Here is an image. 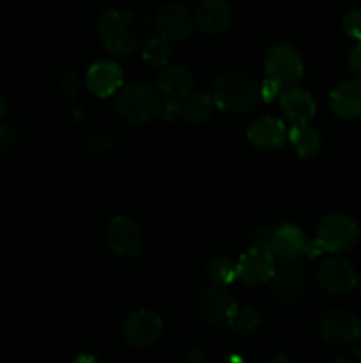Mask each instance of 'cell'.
<instances>
[{
    "label": "cell",
    "mask_w": 361,
    "mask_h": 363,
    "mask_svg": "<svg viewBox=\"0 0 361 363\" xmlns=\"http://www.w3.org/2000/svg\"><path fill=\"white\" fill-rule=\"evenodd\" d=\"M98 34L106 50L130 55L149 41V21L133 11L110 7L99 14Z\"/></svg>",
    "instance_id": "1"
},
{
    "label": "cell",
    "mask_w": 361,
    "mask_h": 363,
    "mask_svg": "<svg viewBox=\"0 0 361 363\" xmlns=\"http://www.w3.org/2000/svg\"><path fill=\"white\" fill-rule=\"evenodd\" d=\"M260 98V84L244 69L225 71L214 82L212 101L223 112L244 113L255 108Z\"/></svg>",
    "instance_id": "2"
},
{
    "label": "cell",
    "mask_w": 361,
    "mask_h": 363,
    "mask_svg": "<svg viewBox=\"0 0 361 363\" xmlns=\"http://www.w3.org/2000/svg\"><path fill=\"white\" fill-rule=\"evenodd\" d=\"M117 112L127 123L142 124L151 121L152 117L158 116L161 99H159L158 91L144 82H134V84L126 85L119 91L115 99Z\"/></svg>",
    "instance_id": "3"
},
{
    "label": "cell",
    "mask_w": 361,
    "mask_h": 363,
    "mask_svg": "<svg viewBox=\"0 0 361 363\" xmlns=\"http://www.w3.org/2000/svg\"><path fill=\"white\" fill-rule=\"evenodd\" d=\"M360 240V227L345 213H329L319 220L317 247L321 250L340 254L353 248Z\"/></svg>",
    "instance_id": "4"
},
{
    "label": "cell",
    "mask_w": 361,
    "mask_h": 363,
    "mask_svg": "<svg viewBox=\"0 0 361 363\" xmlns=\"http://www.w3.org/2000/svg\"><path fill=\"white\" fill-rule=\"evenodd\" d=\"M264 67L269 80L278 85L294 84L303 77V59L289 43H275L264 55Z\"/></svg>",
    "instance_id": "5"
},
{
    "label": "cell",
    "mask_w": 361,
    "mask_h": 363,
    "mask_svg": "<svg viewBox=\"0 0 361 363\" xmlns=\"http://www.w3.org/2000/svg\"><path fill=\"white\" fill-rule=\"evenodd\" d=\"M319 333L331 346H349L361 339L360 318L343 308H333L319 319Z\"/></svg>",
    "instance_id": "6"
},
{
    "label": "cell",
    "mask_w": 361,
    "mask_h": 363,
    "mask_svg": "<svg viewBox=\"0 0 361 363\" xmlns=\"http://www.w3.org/2000/svg\"><path fill=\"white\" fill-rule=\"evenodd\" d=\"M276 272V257L269 248L251 247L236 264V279L244 286H262L271 282Z\"/></svg>",
    "instance_id": "7"
},
{
    "label": "cell",
    "mask_w": 361,
    "mask_h": 363,
    "mask_svg": "<svg viewBox=\"0 0 361 363\" xmlns=\"http://www.w3.org/2000/svg\"><path fill=\"white\" fill-rule=\"evenodd\" d=\"M306 272L299 261H282L271 279V293L282 303H296L306 293Z\"/></svg>",
    "instance_id": "8"
},
{
    "label": "cell",
    "mask_w": 361,
    "mask_h": 363,
    "mask_svg": "<svg viewBox=\"0 0 361 363\" xmlns=\"http://www.w3.org/2000/svg\"><path fill=\"white\" fill-rule=\"evenodd\" d=\"M163 333V321L158 314L147 308L131 312L122 325V335L133 347H149L158 342Z\"/></svg>",
    "instance_id": "9"
},
{
    "label": "cell",
    "mask_w": 361,
    "mask_h": 363,
    "mask_svg": "<svg viewBox=\"0 0 361 363\" xmlns=\"http://www.w3.org/2000/svg\"><path fill=\"white\" fill-rule=\"evenodd\" d=\"M156 28L159 38L168 41H183L193 32V14L184 4L168 2L156 14Z\"/></svg>",
    "instance_id": "10"
},
{
    "label": "cell",
    "mask_w": 361,
    "mask_h": 363,
    "mask_svg": "<svg viewBox=\"0 0 361 363\" xmlns=\"http://www.w3.org/2000/svg\"><path fill=\"white\" fill-rule=\"evenodd\" d=\"M106 240L110 248L120 257H134L144 245V236L138 223L124 215H117L110 220Z\"/></svg>",
    "instance_id": "11"
},
{
    "label": "cell",
    "mask_w": 361,
    "mask_h": 363,
    "mask_svg": "<svg viewBox=\"0 0 361 363\" xmlns=\"http://www.w3.org/2000/svg\"><path fill=\"white\" fill-rule=\"evenodd\" d=\"M237 307L232 294L219 286H211L200 293L197 298V312L202 321L211 326H218L227 323L229 315Z\"/></svg>",
    "instance_id": "12"
},
{
    "label": "cell",
    "mask_w": 361,
    "mask_h": 363,
    "mask_svg": "<svg viewBox=\"0 0 361 363\" xmlns=\"http://www.w3.org/2000/svg\"><path fill=\"white\" fill-rule=\"evenodd\" d=\"M317 280L322 289L331 294H343L354 289L356 272L343 257H328L317 269Z\"/></svg>",
    "instance_id": "13"
},
{
    "label": "cell",
    "mask_w": 361,
    "mask_h": 363,
    "mask_svg": "<svg viewBox=\"0 0 361 363\" xmlns=\"http://www.w3.org/2000/svg\"><path fill=\"white\" fill-rule=\"evenodd\" d=\"M308 238L303 233V229L294 223H283L278 229L273 230L271 236V252L275 257H280L282 261H297L303 254H306Z\"/></svg>",
    "instance_id": "14"
},
{
    "label": "cell",
    "mask_w": 361,
    "mask_h": 363,
    "mask_svg": "<svg viewBox=\"0 0 361 363\" xmlns=\"http://www.w3.org/2000/svg\"><path fill=\"white\" fill-rule=\"evenodd\" d=\"M85 85L98 98H108L122 89V69L113 60H99L88 67Z\"/></svg>",
    "instance_id": "15"
},
{
    "label": "cell",
    "mask_w": 361,
    "mask_h": 363,
    "mask_svg": "<svg viewBox=\"0 0 361 363\" xmlns=\"http://www.w3.org/2000/svg\"><path fill=\"white\" fill-rule=\"evenodd\" d=\"M280 110L283 117L292 126L297 124H308V121L315 116V101L310 92L303 87H287L278 96Z\"/></svg>",
    "instance_id": "16"
},
{
    "label": "cell",
    "mask_w": 361,
    "mask_h": 363,
    "mask_svg": "<svg viewBox=\"0 0 361 363\" xmlns=\"http://www.w3.org/2000/svg\"><path fill=\"white\" fill-rule=\"evenodd\" d=\"M248 140L260 151H276L283 145L287 137L285 126L280 119L271 116H262L251 121L246 130Z\"/></svg>",
    "instance_id": "17"
},
{
    "label": "cell",
    "mask_w": 361,
    "mask_h": 363,
    "mask_svg": "<svg viewBox=\"0 0 361 363\" xmlns=\"http://www.w3.org/2000/svg\"><path fill=\"white\" fill-rule=\"evenodd\" d=\"M329 106L340 119L361 117V80H343L329 92Z\"/></svg>",
    "instance_id": "18"
},
{
    "label": "cell",
    "mask_w": 361,
    "mask_h": 363,
    "mask_svg": "<svg viewBox=\"0 0 361 363\" xmlns=\"http://www.w3.org/2000/svg\"><path fill=\"white\" fill-rule=\"evenodd\" d=\"M156 85H158V91L159 94H163V98L179 101V99L186 98L193 89V77H191L190 69L183 64H168L159 71Z\"/></svg>",
    "instance_id": "19"
},
{
    "label": "cell",
    "mask_w": 361,
    "mask_h": 363,
    "mask_svg": "<svg viewBox=\"0 0 361 363\" xmlns=\"http://www.w3.org/2000/svg\"><path fill=\"white\" fill-rule=\"evenodd\" d=\"M232 21V7L225 0H205L197 9L198 27L209 34H218L229 28Z\"/></svg>",
    "instance_id": "20"
},
{
    "label": "cell",
    "mask_w": 361,
    "mask_h": 363,
    "mask_svg": "<svg viewBox=\"0 0 361 363\" xmlns=\"http://www.w3.org/2000/svg\"><path fill=\"white\" fill-rule=\"evenodd\" d=\"M212 96L204 91H191L180 101V117L191 124H202L212 113Z\"/></svg>",
    "instance_id": "21"
},
{
    "label": "cell",
    "mask_w": 361,
    "mask_h": 363,
    "mask_svg": "<svg viewBox=\"0 0 361 363\" xmlns=\"http://www.w3.org/2000/svg\"><path fill=\"white\" fill-rule=\"evenodd\" d=\"M289 138L301 158H311L322 147L321 135L310 124H297V126H292L289 131Z\"/></svg>",
    "instance_id": "22"
},
{
    "label": "cell",
    "mask_w": 361,
    "mask_h": 363,
    "mask_svg": "<svg viewBox=\"0 0 361 363\" xmlns=\"http://www.w3.org/2000/svg\"><path fill=\"white\" fill-rule=\"evenodd\" d=\"M227 325H229V328L232 330L234 333H237V335L248 337L258 332V328H260L262 325V318L255 308L239 307V305H237L232 311V314L229 315V319H227Z\"/></svg>",
    "instance_id": "23"
},
{
    "label": "cell",
    "mask_w": 361,
    "mask_h": 363,
    "mask_svg": "<svg viewBox=\"0 0 361 363\" xmlns=\"http://www.w3.org/2000/svg\"><path fill=\"white\" fill-rule=\"evenodd\" d=\"M207 277L214 286L223 287L236 280V264L227 255H214L207 262Z\"/></svg>",
    "instance_id": "24"
},
{
    "label": "cell",
    "mask_w": 361,
    "mask_h": 363,
    "mask_svg": "<svg viewBox=\"0 0 361 363\" xmlns=\"http://www.w3.org/2000/svg\"><path fill=\"white\" fill-rule=\"evenodd\" d=\"M142 55H144L145 62L151 64V66H154V67H159V69H163V67L168 66L166 62L170 60L172 50H170L168 43H166L165 39L151 38L147 43H145L144 48H142Z\"/></svg>",
    "instance_id": "25"
},
{
    "label": "cell",
    "mask_w": 361,
    "mask_h": 363,
    "mask_svg": "<svg viewBox=\"0 0 361 363\" xmlns=\"http://www.w3.org/2000/svg\"><path fill=\"white\" fill-rule=\"evenodd\" d=\"M342 28L349 38L356 39L357 43L361 41V9H350L349 13L343 16Z\"/></svg>",
    "instance_id": "26"
},
{
    "label": "cell",
    "mask_w": 361,
    "mask_h": 363,
    "mask_svg": "<svg viewBox=\"0 0 361 363\" xmlns=\"http://www.w3.org/2000/svg\"><path fill=\"white\" fill-rule=\"evenodd\" d=\"M113 145H115V140L106 133H98L88 140V149L96 155H105V152L112 151Z\"/></svg>",
    "instance_id": "27"
},
{
    "label": "cell",
    "mask_w": 361,
    "mask_h": 363,
    "mask_svg": "<svg viewBox=\"0 0 361 363\" xmlns=\"http://www.w3.org/2000/svg\"><path fill=\"white\" fill-rule=\"evenodd\" d=\"M158 113L161 116V119L170 121V123L177 121L180 117V103L172 101V99H165V101H161Z\"/></svg>",
    "instance_id": "28"
},
{
    "label": "cell",
    "mask_w": 361,
    "mask_h": 363,
    "mask_svg": "<svg viewBox=\"0 0 361 363\" xmlns=\"http://www.w3.org/2000/svg\"><path fill=\"white\" fill-rule=\"evenodd\" d=\"M20 138V133L14 126H7V124H0V149L13 147Z\"/></svg>",
    "instance_id": "29"
},
{
    "label": "cell",
    "mask_w": 361,
    "mask_h": 363,
    "mask_svg": "<svg viewBox=\"0 0 361 363\" xmlns=\"http://www.w3.org/2000/svg\"><path fill=\"white\" fill-rule=\"evenodd\" d=\"M349 66L357 77H361V41L354 45V48L349 53Z\"/></svg>",
    "instance_id": "30"
},
{
    "label": "cell",
    "mask_w": 361,
    "mask_h": 363,
    "mask_svg": "<svg viewBox=\"0 0 361 363\" xmlns=\"http://www.w3.org/2000/svg\"><path fill=\"white\" fill-rule=\"evenodd\" d=\"M62 87H64V91H66L67 94L71 96V98H74V96H76V89H78L76 74H73V73L64 74V77H62Z\"/></svg>",
    "instance_id": "31"
},
{
    "label": "cell",
    "mask_w": 361,
    "mask_h": 363,
    "mask_svg": "<svg viewBox=\"0 0 361 363\" xmlns=\"http://www.w3.org/2000/svg\"><path fill=\"white\" fill-rule=\"evenodd\" d=\"M204 358H205V353L202 350L190 351V353L184 354V360H188V362H202Z\"/></svg>",
    "instance_id": "32"
},
{
    "label": "cell",
    "mask_w": 361,
    "mask_h": 363,
    "mask_svg": "<svg viewBox=\"0 0 361 363\" xmlns=\"http://www.w3.org/2000/svg\"><path fill=\"white\" fill-rule=\"evenodd\" d=\"M268 363H290V358H289V354L282 353V351H280V353L271 354V357H269Z\"/></svg>",
    "instance_id": "33"
},
{
    "label": "cell",
    "mask_w": 361,
    "mask_h": 363,
    "mask_svg": "<svg viewBox=\"0 0 361 363\" xmlns=\"http://www.w3.org/2000/svg\"><path fill=\"white\" fill-rule=\"evenodd\" d=\"M73 363H101V362H99L94 354L84 353V354H78V357L74 358Z\"/></svg>",
    "instance_id": "34"
},
{
    "label": "cell",
    "mask_w": 361,
    "mask_h": 363,
    "mask_svg": "<svg viewBox=\"0 0 361 363\" xmlns=\"http://www.w3.org/2000/svg\"><path fill=\"white\" fill-rule=\"evenodd\" d=\"M6 113H7V105H6V101H4L2 96H0V121L6 117Z\"/></svg>",
    "instance_id": "35"
},
{
    "label": "cell",
    "mask_w": 361,
    "mask_h": 363,
    "mask_svg": "<svg viewBox=\"0 0 361 363\" xmlns=\"http://www.w3.org/2000/svg\"><path fill=\"white\" fill-rule=\"evenodd\" d=\"M354 289H356L357 294L361 296V273L360 275H356V284H354Z\"/></svg>",
    "instance_id": "36"
},
{
    "label": "cell",
    "mask_w": 361,
    "mask_h": 363,
    "mask_svg": "<svg viewBox=\"0 0 361 363\" xmlns=\"http://www.w3.org/2000/svg\"><path fill=\"white\" fill-rule=\"evenodd\" d=\"M331 363H353V362L345 360V358H336V360H333Z\"/></svg>",
    "instance_id": "37"
},
{
    "label": "cell",
    "mask_w": 361,
    "mask_h": 363,
    "mask_svg": "<svg viewBox=\"0 0 361 363\" xmlns=\"http://www.w3.org/2000/svg\"><path fill=\"white\" fill-rule=\"evenodd\" d=\"M360 333H361V318H360Z\"/></svg>",
    "instance_id": "38"
}]
</instances>
